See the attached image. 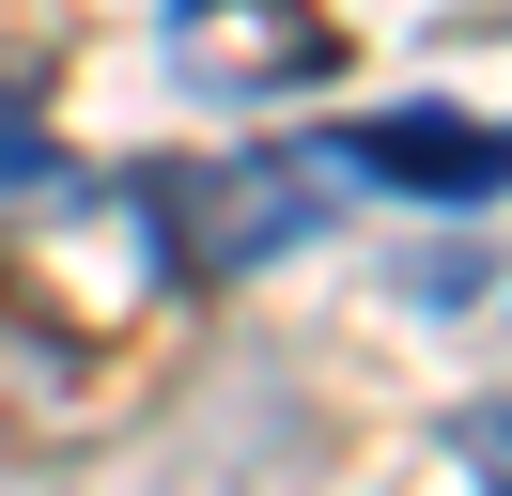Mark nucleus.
Segmentation results:
<instances>
[{
	"mask_svg": "<svg viewBox=\"0 0 512 496\" xmlns=\"http://www.w3.org/2000/svg\"><path fill=\"white\" fill-rule=\"evenodd\" d=\"M466 465H481V481L512 496V403H466Z\"/></svg>",
	"mask_w": 512,
	"mask_h": 496,
	"instance_id": "3",
	"label": "nucleus"
},
{
	"mask_svg": "<svg viewBox=\"0 0 512 496\" xmlns=\"http://www.w3.org/2000/svg\"><path fill=\"white\" fill-rule=\"evenodd\" d=\"M47 171H63V155H47V124L0 93V186H47Z\"/></svg>",
	"mask_w": 512,
	"mask_h": 496,
	"instance_id": "2",
	"label": "nucleus"
},
{
	"mask_svg": "<svg viewBox=\"0 0 512 496\" xmlns=\"http://www.w3.org/2000/svg\"><path fill=\"white\" fill-rule=\"evenodd\" d=\"M156 62L187 93H218V109H264V93L342 78V31H326L311 0H171V16H156Z\"/></svg>",
	"mask_w": 512,
	"mask_h": 496,
	"instance_id": "1",
	"label": "nucleus"
}]
</instances>
